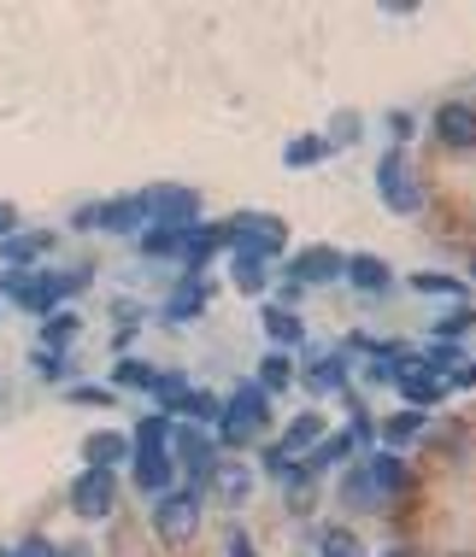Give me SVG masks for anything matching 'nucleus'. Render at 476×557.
<instances>
[{"label": "nucleus", "instance_id": "1", "mask_svg": "<svg viewBox=\"0 0 476 557\" xmlns=\"http://www.w3.org/2000/svg\"><path fill=\"white\" fill-rule=\"evenodd\" d=\"M147 223H159V230H195L200 223V194L195 188H147L136 194Z\"/></svg>", "mask_w": 476, "mask_h": 557}, {"label": "nucleus", "instance_id": "2", "mask_svg": "<svg viewBox=\"0 0 476 557\" xmlns=\"http://www.w3.org/2000/svg\"><path fill=\"white\" fill-rule=\"evenodd\" d=\"M265 423H271V399H265V387L259 382L235 387V399H230V411H224V441L230 446H247Z\"/></svg>", "mask_w": 476, "mask_h": 557}, {"label": "nucleus", "instance_id": "3", "mask_svg": "<svg viewBox=\"0 0 476 557\" xmlns=\"http://www.w3.org/2000/svg\"><path fill=\"white\" fill-rule=\"evenodd\" d=\"M230 247L235 252H253V259H271V252L289 247V230L265 212H247V218H230Z\"/></svg>", "mask_w": 476, "mask_h": 557}, {"label": "nucleus", "instance_id": "4", "mask_svg": "<svg viewBox=\"0 0 476 557\" xmlns=\"http://www.w3.org/2000/svg\"><path fill=\"white\" fill-rule=\"evenodd\" d=\"M377 194L394 206V212H406V218L424 206V188H418V176H412L406 153H389V159L377 164Z\"/></svg>", "mask_w": 476, "mask_h": 557}, {"label": "nucleus", "instance_id": "5", "mask_svg": "<svg viewBox=\"0 0 476 557\" xmlns=\"http://www.w3.org/2000/svg\"><path fill=\"white\" fill-rule=\"evenodd\" d=\"M154 529L171 540V546H183V540H195L200 529V499H195V487H183V493H166V499L154 505Z\"/></svg>", "mask_w": 476, "mask_h": 557}, {"label": "nucleus", "instance_id": "6", "mask_svg": "<svg viewBox=\"0 0 476 557\" xmlns=\"http://www.w3.org/2000/svg\"><path fill=\"white\" fill-rule=\"evenodd\" d=\"M71 505H77V517H112V505H118V481L112 470H83L77 481H71Z\"/></svg>", "mask_w": 476, "mask_h": 557}, {"label": "nucleus", "instance_id": "7", "mask_svg": "<svg viewBox=\"0 0 476 557\" xmlns=\"http://www.w3.org/2000/svg\"><path fill=\"white\" fill-rule=\"evenodd\" d=\"M83 230H136V223H147L142 200H100V206H83L77 212Z\"/></svg>", "mask_w": 476, "mask_h": 557}, {"label": "nucleus", "instance_id": "8", "mask_svg": "<svg viewBox=\"0 0 476 557\" xmlns=\"http://www.w3.org/2000/svg\"><path fill=\"white\" fill-rule=\"evenodd\" d=\"M171 441H176V458L188 463V475H195V487L206 475L218 470V458H212V441H206V434L195 429V423H183V429H171Z\"/></svg>", "mask_w": 476, "mask_h": 557}, {"label": "nucleus", "instance_id": "9", "mask_svg": "<svg viewBox=\"0 0 476 557\" xmlns=\"http://www.w3.org/2000/svg\"><path fill=\"white\" fill-rule=\"evenodd\" d=\"M436 135L453 147V153H465V147H476V112L459 107V100H448V107L436 112Z\"/></svg>", "mask_w": 476, "mask_h": 557}, {"label": "nucleus", "instance_id": "10", "mask_svg": "<svg viewBox=\"0 0 476 557\" xmlns=\"http://www.w3.org/2000/svg\"><path fill=\"white\" fill-rule=\"evenodd\" d=\"M289 270H294V282H330V276L347 270V259H341L335 247H306V252H294V259H289Z\"/></svg>", "mask_w": 476, "mask_h": 557}, {"label": "nucleus", "instance_id": "11", "mask_svg": "<svg viewBox=\"0 0 476 557\" xmlns=\"http://www.w3.org/2000/svg\"><path fill=\"white\" fill-rule=\"evenodd\" d=\"M206 481H212L218 505H247V493H253V470H247L242 458H224V463H218V470L206 475Z\"/></svg>", "mask_w": 476, "mask_h": 557}, {"label": "nucleus", "instance_id": "12", "mask_svg": "<svg viewBox=\"0 0 476 557\" xmlns=\"http://www.w3.org/2000/svg\"><path fill=\"white\" fill-rule=\"evenodd\" d=\"M324 441V417L318 411H306V417H294V423H289V434H282V441L271 446V458H301V451H312V446H318Z\"/></svg>", "mask_w": 476, "mask_h": 557}, {"label": "nucleus", "instance_id": "13", "mask_svg": "<svg viewBox=\"0 0 476 557\" xmlns=\"http://www.w3.org/2000/svg\"><path fill=\"white\" fill-rule=\"evenodd\" d=\"M136 487L154 493V499H166V493H171V458H166V446L136 451Z\"/></svg>", "mask_w": 476, "mask_h": 557}, {"label": "nucleus", "instance_id": "14", "mask_svg": "<svg viewBox=\"0 0 476 557\" xmlns=\"http://www.w3.org/2000/svg\"><path fill=\"white\" fill-rule=\"evenodd\" d=\"M130 451V441L124 434H112V429H100V434H88L83 441V458H88V470H112L118 458Z\"/></svg>", "mask_w": 476, "mask_h": 557}, {"label": "nucleus", "instance_id": "15", "mask_svg": "<svg viewBox=\"0 0 476 557\" xmlns=\"http://www.w3.org/2000/svg\"><path fill=\"white\" fill-rule=\"evenodd\" d=\"M353 446H359V434H324V441L312 446L306 470H335V463H347V458H353Z\"/></svg>", "mask_w": 476, "mask_h": 557}, {"label": "nucleus", "instance_id": "16", "mask_svg": "<svg viewBox=\"0 0 476 557\" xmlns=\"http://www.w3.org/2000/svg\"><path fill=\"white\" fill-rule=\"evenodd\" d=\"M200 306H206V282L200 276H183V282H176V294L166 299V318L183 323V318H195Z\"/></svg>", "mask_w": 476, "mask_h": 557}, {"label": "nucleus", "instance_id": "17", "mask_svg": "<svg viewBox=\"0 0 476 557\" xmlns=\"http://www.w3.org/2000/svg\"><path fill=\"white\" fill-rule=\"evenodd\" d=\"M347 276H353V288H365V294H382V288H389V264L370 259V252L347 259Z\"/></svg>", "mask_w": 476, "mask_h": 557}, {"label": "nucleus", "instance_id": "18", "mask_svg": "<svg viewBox=\"0 0 476 557\" xmlns=\"http://www.w3.org/2000/svg\"><path fill=\"white\" fill-rule=\"evenodd\" d=\"M230 282H235L242 294H265V282H271V276H265V259H253V252H235V259H230Z\"/></svg>", "mask_w": 476, "mask_h": 557}, {"label": "nucleus", "instance_id": "19", "mask_svg": "<svg viewBox=\"0 0 476 557\" xmlns=\"http://www.w3.org/2000/svg\"><path fill=\"white\" fill-rule=\"evenodd\" d=\"M365 475L377 481V493H400V487H406V470H400L394 451H377V458L365 463Z\"/></svg>", "mask_w": 476, "mask_h": 557}, {"label": "nucleus", "instance_id": "20", "mask_svg": "<svg viewBox=\"0 0 476 557\" xmlns=\"http://www.w3.org/2000/svg\"><path fill=\"white\" fill-rule=\"evenodd\" d=\"M265 335H271L277 346H294L301 341V318H294L289 306H265Z\"/></svg>", "mask_w": 476, "mask_h": 557}, {"label": "nucleus", "instance_id": "21", "mask_svg": "<svg viewBox=\"0 0 476 557\" xmlns=\"http://www.w3.org/2000/svg\"><path fill=\"white\" fill-rule=\"evenodd\" d=\"M318 557H365V546H359L353 529H324L318 534Z\"/></svg>", "mask_w": 476, "mask_h": 557}, {"label": "nucleus", "instance_id": "22", "mask_svg": "<svg viewBox=\"0 0 476 557\" xmlns=\"http://www.w3.org/2000/svg\"><path fill=\"white\" fill-rule=\"evenodd\" d=\"M341 499H347L353 510H377V505H382V493H377V481H370V475L359 470V475H347V487H341Z\"/></svg>", "mask_w": 476, "mask_h": 557}, {"label": "nucleus", "instance_id": "23", "mask_svg": "<svg viewBox=\"0 0 476 557\" xmlns=\"http://www.w3.org/2000/svg\"><path fill=\"white\" fill-rule=\"evenodd\" d=\"M118 382H124V387H154V394H159L166 375H159L154 364H142V358H124V364H118Z\"/></svg>", "mask_w": 476, "mask_h": 557}, {"label": "nucleus", "instance_id": "24", "mask_svg": "<svg viewBox=\"0 0 476 557\" xmlns=\"http://www.w3.org/2000/svg\"><path fill=\"white\" fill-rule=\"evenodd\" d=\"M289 382H294L289 352H271V358H265V370H259V387H265V394H277V387H289Z\"/></svg>", "mask_w": 476, "mask_h": 557}, {"label": "nucleus", "instance_id": "25", "mask_svg": "<svg viewBox=\"0 0 476 557\" xmlns=\"http://www.w3.org/2000/svg\"><path fill=\"white\" fill-rule=\"evenodd\" d=\"M171 411H188L195 423H212V417H218V399L206 394V387H195V394H183V399L171 405Z\"/></svg>", "mask_w": 476, "mask_h": 557}, {"label": "nucleus", "instance_id": "26", "mask_svg": "<svg viewBox=\"0 0 476 557\" xmlns=\"http://www.w3.org/2000/svg\"><path fill=\"white\" fill-rule=\"evenodd\" d=\"M341 382H347V364H341V358H324V364L312 370V387H318V394H330Z\"/></svg>", "mask_w": 476, "mask_h": 557}, {"label": "nucleus", "instance_id": "27", "mask_svg": "<svg viewBox=\"0 0 476 557\" xmlns=\"http://www.w3.org/2000/svg\"><path fill=\"white\" fill-rule=\"evenodd\" d=\"M324 153H330V141H312V135H306V141H289V153H282V159H289V164H318Z\"/></svg>", "mask_w": 476, "mask_h": 557}, {"label": "nucleus", "instance_id": "28", "mask_svg": "<svg viewBox=\"0 0 476 557\" xmlns=\"http://www.w3.org/2000/svg\"><path fill=\"white\" fill-rule=\"evenodd\" d=\"M41 247H48V240H41V235H24V240H7V264H29V259H36V252Z\"/></svg>", "mask_w": 476, "mask_h": 557}, {"label": "nucleus", "instance_id": "29", "mask_svg": "<svg viewBox=\"0 0 476 557\" xmlns=\"http://www.w3.org/2000/svg\"><path fill=\"white\" fill-rule=\"evenodd\" d=\"M418 429H424V411H406V417H394V423H389V441H412Z\"/></svg>", "mask_w": 476, "mask_h": 557}, {"label": "nucleus", "instance_id": "30", "mask_svg": "<svg viewBox=\"0 0 476 557\" xmlns=\"http://www.w3.org/2000/svg\"><path fill=\"white\" fill-rule=\"evenodd\" d=\"M330 141H335V147H353V141H359V117H353V112H341V117H335V135H330Z\"/></svg>", "mask_w": 476, "mask_h": 557}, {"label": "nucleus", "instance_id": "31", "mask_svg": "<svg viewBox=\"0 0 476 557\" xmlns=\"http://www.w3.org/2000/svg\"><path fill=\"white\" fill-rule=\"evenodd\" d=\"M412 288H418V294H459V282H448V276H429V270H424V276H412Z\"/></svg>", "mask_w": 476, "mask_h": 557}, {"label": "nucleus", "instance_id": "32", "mask_svg": "<svg viewBox=\"0 0 476 557\" xmlns=\"http://www.w3.org/2000/svg\"><path fill=\"white\" fill-rule=\"evenodd\" d=\"M36 370L48 375V382H59V375H65L71 364H65V358H59V352H36Z\"/></svg>", "mask_w": 476, "mask_h": 557}, {"label": "nucleus", "instance_id": "33", "mask_svg": "<svg viewBox=\"0 0 476 557\" xmlns=\"http://www.w3.org/2000/svg\"><path fill=\"white\" fill-rule=\"evenodd\" d=\"M471 323H476V318L459 306V311H448V318H441V335H459V329H471Z\"/></svg>", "mask_w": 476, "mask_h": 557}, {"label": "nucleus", "instance_id": "34", "mask_svg": "<svg viewBox=\"0 0 476 557\" xmlns=\"http://www.w3.org/2000/svg\"><path fill=\"white\" fill-rule=\"evenodd\" d=\"M71 329H77V323H71L65 311H59V318H48V329H41V335H48V341H71Z\"/></svg>", "mask_w": 476, "mask_h": 557}, {"label": "nucleus", "instance_id": "35", "mask_svg": "<svg viewBox=\"0 0 476 557\" xmlns=\"http://www.w3.org/2000/svg\"><path fill=\"white\" fill-rule=\"evenodd\" d=\"M429 364H436V375H441V370H453V364H465V358H459V352H453V346H436V352H429Z\"/></svg>", "mask_w": 476, "mask_h": 557}, {"label": "nucleus", "instance_id": "36", "mask_svg": "<svg viewBox=\"0 0 476 557\" xmlns=\"http://www.w3.org/2000/svg\"><path fill=\"white\" fill-rule=\"evenodd\" d=\"M19 557H59V552L48 546V540H24V546H19Z\"/></svg>", "mask_w": 476, "mask_h": 557}, {"label": "nucleus", "instance_id": "37", "mask_svg": "<svg viewBox=\"0 0 476 557\" xmlns=\"http://www.w3.org/2000/svg\"><path fill=\"white\" fill-rule=\"evenodd\" d=\"M459 387H476V358H465V370H453Z\"/></svg>", "mask_w": 476, "mask_h": 557}, {"label": "nucleus", "instance_id": "38", "mask_svg": "<svg viewBox=\"0 0 476 557\" xmlns=\"http://www.w3.org/2000/svg\"><path fill=\"white\" fill-rule=\"evenodd\" d=\"M12 223H19V212H12V206H0V235H12Z\"/></svg>", "mask_w": 476, "mask_h": 557}, {"label": "nucleus", "instance_id": "39", "mask_svg": "<svg viewBox=\"0 0 476 557\" xmlns=\"http://www.w3.org/2000/svg\"><path fill=\"white\" fill-rule=\"evenodd\" d=\"M0 557H19V552H7V546H0Z\"/></svg>", "mask_w": 476, "mask_h": 557}, {"label": "nucleus", "instance_id": "40", "mask_svg": "<svg viewBox=\"0 0 476 557\" xmlns=\"http://www.w3.org/2000/svg\"><path fill=\"white\" fill-rule=\"evenodd\" d=\"M389 557H412V552H389Z\"/></svg>", "mask_w": 476, "mask_h": 557}, {"label": "nucleus", "instance_id": "41", "mask_svg": "<svg viewBox=\"0 0 476 557\" xmlns=\"http://www.w3.org/2000/svg\"><path fill=\"white\" fill-rule=\"evenodd\" d=\"M453 557H476V552H453Z\"/></svg>", "mask_w": 476, "mask_h": 557}]
</instances>
